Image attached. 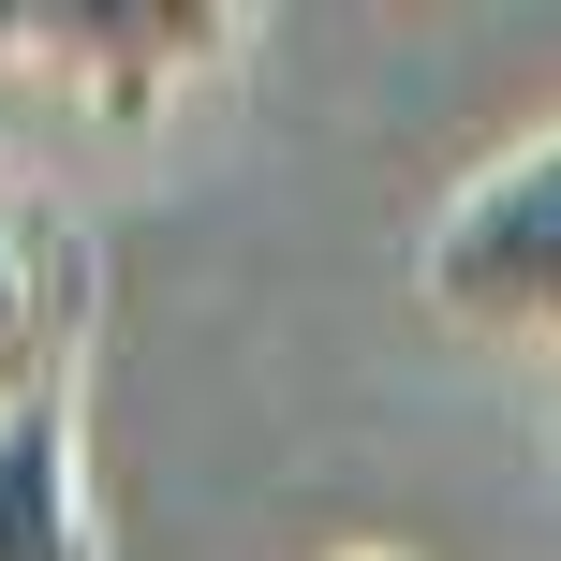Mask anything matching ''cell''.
<instances>
[{
    "label": "cell",
    "instance_id": "1",
    "mask_svg": "<svg viewBox=\"0 0 561 561\" xmlns=\"http://www.w3.org/2000/svg\"><path fill=\"white\" fill-rule=\"evenodd\" d=\"M428 296L458 325H488V340H561V134L503 148L428 222Z\"/></svg>",
    "mask_w": 561,
    "mask_h": 561
},
{
    "label": "cell",
    "instance_id": "2",
    "mask_svg": "<svg viewBox=\"0 0 561 561\" xmlns=\"http://www.w3.org/2000/svg\"><path fill=\"white\" fill-rule=\"evenodd\" d=\"M0 45H30L89 118H148L163 89H193L237 45V0H15Z\"/></svg>",
    "mask_w": 561,
    "mask_h": 561
},
{
    "label": "cell",
    "instance_id": "3",
    "mask_svg": "<svg viewBox=\"0 0 561 561\" xmlns=\"http://www.w3.org/2000/svg\"><path fill=\"white\" fill-rule=\"evenodd\" d=\"M59 340H75V252L30 207H0V414L59 399Z\"/></svg>",
    "mask_w": 561,
    "mask_h": 561
},
{
    "label": "cell",
    "instance_id": "4",
    "mask_svg": "<svg viewBox=\"0 0 561 561\" xmlns=\"http://www.w3.org/2000/svg\"><path fill=\"white\" fill-rule=\"evenodd\" d=\"M0 561H89V503H75V414H59V399L0 414Z\"/></svg>",
    "mask_w": 561,
    "mask_h": 561
}]
</instances>
